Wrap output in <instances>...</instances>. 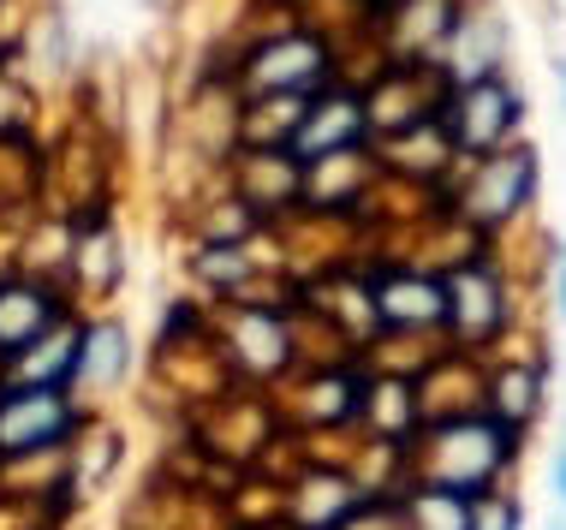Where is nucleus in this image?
<instances>
[{
	"label": "nucleus",
	"instance_id": "nucleus-1",
	"mask_svg": "<svg viewBox=\"0 0 566 530\" xmlns=\"http://www.w3.org/2000/svg\"><path fill=\"white\" fill-rule=\"evenodd\" d=\"M518 126H525V89H513L501 72L478 84H448V96H441V131H448L453 156H495L513 144Z\"/></svg>",
	"mask_w": 566,
	"mask_h": 530
},
{
	"label": "nucleus",
	"instance_id": "nucleus-2",
	"mask_svg": "<svg viewBox=\"0 0 566 530\" xmlns=\"http://www.w3.org/2000/svg\"><path fill=\"white\" fill-rule=\"evenodd\" d=\"M531 197H537V149L507 144V149H495V156L471 161V179L459 186L453 209L471 233H501L507 221H518L531 209Z\"/></svg>",
	"mask_w": 566,
	"mask_h": 530
},
{
	"label": "nucleus",
	"instance_id": "nucleus-3",
	"mask_svg": "<svg viewBox=\"0 0 566 530\" xmlns=\"http://www.w3.org/2000/svg\"><path fill=\"white\" fill-rule=\"evenodd\" d=\"M328 78H334V49L311 30H286L239 66L244 96H323Z\"/></svg>",
	"mask_w": 566,
	"mask_h": 530
},
{
	"label": "nucleus",
	"instance_id": "nucleus-4",
	"mask_svg": "<svg viewBox=\"0 0 566 530\" xmlns=\"http://www.w3.org/2000/svg\"><path fill=\"white\" fill-rule=\"evenodd\" d=\"M364 138H370V108H364V96L328 84L323 96H311V108H304L286 156H293L298 168H323L334 156H358Z\"/></svg>",
	"mask_w": 566,
	"mask_h": 530
},
{
	"label": "nucleus",
	"instance_id": "nucleus-5",
	"mask_svg": "<svg viewBox=\"0 0 566 530\" xmlns=\"http://www.w3.org/2000/svg\"><path fill=\"white\" fill-rule=\"evenodd\" d=\"M370 322L381 335L448 328V275H423V268H381V275H370Z\"/></svg>",
	"mask_w": 566,
	"mask_h": 530
},
{
	"label": "nucleus",
	"instance_id": "nucleus-6",
	"mask_svg": "<svg viewBox=\"0 0 566 530\" xmlns=\"http://www.w3.org/2000/svg\"><path fill=\"white\" fill-rule=\"evenodd\" d=\"M513 322L507 310V280H501L495 263H483V256H471V263H459L448 275V328L465 346H489L501 340Z\"/></svg>",
	"mask_w": 566,
	"mask_h": 530
},
{
	"label": "nucleus",
	"instance_id": "nucleus-7",
	"mask_svg": "<svg viewBox=\"0 0 566 530\" xmlns=\"http://www.w3.org/2000/svg\"><path fill=\"white\" fill-rule=\"evenodd\" d=\"M78 430L66 388H7L0 393V453H42Z\"/></svg>",
	"mask_w": 566,
	"mask_h": 530
},
{
	"label": "nucleus",
	"instance_id": "nucleus-8",
	"mask_svg": "<svg viewBox=\"0 0 566 530\" xmlns=\"http://www.w3.org/2000/svg\"><path fill=\"white\" fill-rule=\"evenodd\" d=\"M501 49H507L501 12L495 7H459L453 36H448V49H441V60H448V84L495 78V72H501Z\"/></svg>",
	"mask_w": 566,
	"mask_h": 530
},
{
	"label": "nucleus",
	"instance_id": "nucleus-9",
	"mask_svg": "<svg viewBox=\"0 0 566 530\" xmlns=\"http://www.w3.org/2000/svg\"><path fill=\"white\" fill-rule=\"evenodd\" d=\"M548 405V370L537 358H513V363H495V375L483 382V412L501 423V430L525 435L531 423L543 417Z\"/></svg>",
	"mask_w": 566,
	"mask_h": 530
},
{
	"label": "nucleus",
	"instance_id": "nucleus-10",
	"mask_svg": "<svg viewBox=\"0 0 566 530\" xmlns=\"http://www.w3.org/2000/svg\"><path fill=\"white\" fill-rule=\"evenodd\" d=\"M60 328V298L42 293L30 280L0 286V358H24L30 346H42Z\"/></svg>",
	"mask_w": 566,
	"mask_h": 530
},
{
	"label": "nucleus",
	"instance_id": "nucleus-11",
	"mask_svg": "<svg viewBox=\"0 0 566 530\" xmlns=\"http://www.w3.org/2000/svg\"><path fill=\"white\" fill-rule=\"evenodd\" d=\"M358 507H364V495L340 471H316L293 489V524L298 530H346L358 519Z\"/></svg>",
	"mask_w": 566,
	"mask_h": 530
},
{
	"label": "nucleus",
	"instance_id": "nucleus-12",
	"mask_svg": "<svg viewBox=\"0 0 566 530\" xmlns=\"http://www.w3.org/2000/svg\"><path fill=\"white\" fill-rule=\"evenodd\" d=\"M478 501L483 495H459V489H441V483H411L400 495V512H406V530H471L478 524Z\"/></svg>",
	"mask_w": 566,
	"mask_h": 530
},
{
	"label": "nucleus",
	"instance_id": "nucleus-13",
	"mask_svg": "<svg viewBox=\"0 0 566 530\" xmlns=\"http://www.w3.org/2000/svg\"><path fill=\"white\" fill-rule=\"evenodd\" d=\"M132 370V340L119 322H90L78 335V370H72V382L84 388H114L119 375Z\"/></svg>",
	"mask_w": 566,
	"mask_h": 530
},
{
	"label": "nucleus",
	"instance_id": "nucleus-14",
	"mask_svg": "<svg viewBox=\"0 0 566 530\" xmlns=\"http://www.w3.org/2000/svg\"><path fill=\"white\" fill-rule=\"evenodd\" d=\"M197 268H203V275H216L221 293H233V286L251 280V256H244V245H209L203 256H197Z\"/></svg>",
	"mask_w": 566,
	"mask_h": 530
},
{
	"label": "nucleus",
	"instance_id": "nucleus-15",
	"mask_svg": "<svg viewBox=\"0 0 566 530\" xmlns=\"http://www.w3.org/2000/svg\"><path fill=\"white\" fill-rule=\"evenodd\" d=\"M471 530H525V507H518L507 489H495V495L478 501V524Z\"/></svg>",
	"mask_w": 566,
	"mask_h": 530
},
{
	"label": "nucleus",
	"instance_id": "nucleus-16",
	"mask_svg": "<svg viewBox=\"0 0 566 530\" xmlns=\"http://www.w3.org/2000/svg\"><path fill=\"white\" fill-rule=\"evenodd\" d=\"M548 483H555V501L566 507V447L555 453V465H548Z\"/></svg>",
	"mask_w": 566,
	"mask_h": 530
},
{
	"label": "nucleus",
	"instance_id": "nucleus-17",
	"mask_svg": "<svg viewBox=\"0 0 566 530\" xmlns=\"http://www.w3.org/2000/svg\"><path fill=\"white\" fill-rule=\"evenodd\" d=\"M555 310L566 316V251H560V263H555Z\"/></svg>",
	"mask_w": 566,
	"mask_h": 530
},
{
	"label": "nucleus",
	"instance_id": "nucleus-18",
	"mask_svg": "<svg viewBox=\"0 0 566 530\" xmlns=\"http://www.w3.org/2000/svg\"><path fill=\"white\" fill-rule=\"evenodd\" d=\"M555 72H560V102H566V60H560V66H555Z\"/></svg>",
	"mask_w": 566,
	"mask_h": 530
},
{
	"label": "nucleus",
	"instance_id": "nucleus-19",
	"mask_svg": "<svg viewBox=\"0 0 566 530\" xmlns=\"http://www.w3.org/2000/svg\"><path fill=\"white\" fill-rule=\"evenodd\" d=\"M548 530H566V519H555V524H548Z\"/></svg>",
	"mask_w": 566,
	"mask_h": 530
}]
</instances>
